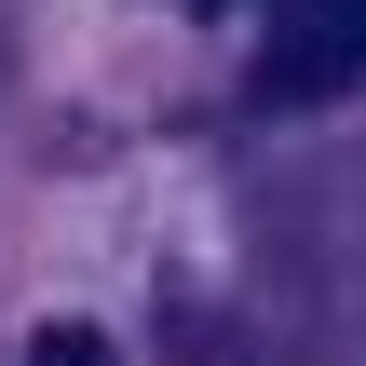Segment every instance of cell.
<instances>
[{"label":"cell","mask_w":366,"mask_h":366,"mask_svg":"<svg viewBox=\"0 0 366 366\" xmlns=\"http://www.w3.org/2000/svg\"><path fill=\"white\" fill-rule=\"evenodd\" d=\"M366 81V0H285L258 41V95L272 109H326Z\"/></svg>","instance_id":"1"},{"label":"cell","mask_w":366,"mask_h":366,"mask_svg":"<svg viewBox=\"0 0 366 366\" xmlns=\"http://www.w3.org/2000/svg\"><path fill=\"white\" fill-rule=\"evenodd\" d=\"M27 366H109V340H95V326H41V340H27Z\"/></svg>","instance_id":"2"}]
</instances>
